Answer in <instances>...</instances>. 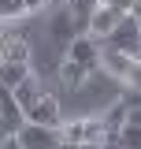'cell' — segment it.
Here are the masks:
<instances>
[{"mask_svg": "<svg viewBox=\"0 0 141 149\" xmlns=\"http://www.w3.org/2000/svg\"><path fill=\"white\" fill-rule=\"evenodd\" d=\"M67 146H86V142H104L108 146V123L104 119H70L59 127Z\"/></svg>", "mask_w": 141, "mask_h": 149, "instance_id": "cell-1", "label": "cell"}, {"mask_svg": "<svg viewBox=\"0 0 141 149\" xmlns=\"http://www.w3.org/2000/svg\"><path fill=\"white\" fill-rule=\"evenodd\" d=\"M67 60L93 71V67H100V60H104V41H97L93 34H74L70 45H67Z\"/></svg>", "mask_w": 141, "mask_h": 149, "instance_id": "cell-2", "label": "cell"}, {"mask_svg": "<svg viewBox=\"0 0 141 149\" xmlns=\"http://www.w3.org/2000/svg\"><path fill=\"white\" fill-rule=\"evenodd\" d=\"M104 45H108V49H115V52H126V56H134V60H141V22H138L134 15H126Z\"/></svg>", "mask_w": 141, "mask_h": 149, "instance_id": "cell-3", "label": "cell"}, {"mask_svg": "<svg viewBox=\"0 0 141 149\" xmlns=\"http://www.w3.org/2000/svg\"><path fill=\"white\" fill-rule=\"evenodd\" d=\"M26 123H30L26 108L15 101L11 90H4V97H0V134H4V138H19Z\"/></svg>", "mask_w": 141, "mask_h": 149, "instance_id": "cell-4", "label": "cell"}, {"mask_svg": "<svg viewBox=\"0 0 141 149\" xmlns=\"http://www.w3.org/2000/svg\"><path fill=\"white\" fill-rule=\"evenodd\" d=\"M22 149H59L63 146V134L59 127H37V123H26L22 134H19Z\"/></svg>", "mask_w": 141, "mask_h": 149, "instance_id": "cell-5", "label": "cell"}, {"mask_svg": "<svg viewBox=\"0 0 141 149\" xmlns=\"http://www.w3.org/2000/svg\"><path fill=\"white\" fill-rule=\"evenodd\" d=\"M0 63H30V45H26V37L19 34H4V45H0Z\"/></svg>", "mask_w": 141, "mask_h": 149, "instance_id": "cell-6", "label": "cell"}, {"mask_svg": "<svg viewBox=\"0 0 141 149\" xmlns=\"http://www.w3.org/2000/svg\"><path fill=\"white\" fill-rule=\"evenodd\" d=\"M134 63H138L134 56H126V52H115V49H108V45H104V60H100V67H104L108 74H115L119 82H126V78H130Z\"/></svg>", "mask_w": 141, "mask_h": 149, "instance_id": "cell-7", "label": "cell"}, {"mask_svg": "<svg viewBox=\"0 0 141 149\" xmlns=\"http://www.w3.org/2000/svg\"><path fill=\"white\" fill-rule=\"evenodd\" d=\"M30 123H37V127H63V123H59V104H56L52 93H45V97L37 101V108L30 112Z\"/></svg>", "mask_w": 141, "mask_h": 149, "instance_id": "cell-8", "label": "cell"}, {"mask_svg": "<svg viewBox=\"0 0 141 149\" xmlns=\"http://www.w3.org/2000/svg\"><path fill=\"white\" fill-rule=\"evenodd\" d=\"M11 93H15V101H19V104L26 108V116H30V112L37 108V101L45 97V90H41V82H37V74H30V78H26V82H22L19 90H11Z\"/></svg>", "mask_w": 141, "mask_h": 149, "instance_id": "cell-9", "label": "cell"}, {"mask_svg": "<svg viewBox=\"0 0 141 149\" xmlns=\"http://www.w3.org/2000/svg\"><path fill=\"white\" fill-rule=\"evenodd\" d=\"M30 74H34L30 63H0V86H4V90H19Z\"/></svg>", "mask_w": 141, "mask_h": 149, "instance_id": "cell-10", "label": "cell"}, {"mask_svg": "<svg viewBox=\"0 0 141 149\" xmlns=\"http://www.w3.org/2000/svg\"><path fill=\"white\" fill-rule=\"evenodd\" d=\"M108 149H141V127H130V123H126V127L108 142Z\"/></svg>", "mask_w": 141, "mask_h": 149, "instance_id": "cell-11", "label": "cell"}, {"mask_svg": "<svg viewBox=\"0 0 141 149\" xmlns=\"http://www.w3.org/2000/svg\"><path fill=\"white\" fill-rule=\"evenodd\" d=\"M89 67H82V63H70V60H63V67H59V78L67 82V86H82L86 82Z\"/></svg>", "mask_w": 141, "mask_h": 149, "instance_id": "cell-12", "label": "cell"}, {"mask_svg": "<svg viewBox=\"0 0 141 149\" xmlns=\"http://www.w3.org/2000/svg\"><path fill=\"white\" fill-rule=\"evenodd\" d=\"M0 15H4V22L26 15V0H4V4H0Z\"/></svg>", "mask_w": 141, "mask_h": 149, "instance_id": "cell-13", "label": "cell"}, {"mask_svg": "<svg viewBox=\"0 0 141 149\" xmlns=\"http://www.w3.org/2000/svg\"><path fill=\"white\" fill-rule=\"evenodd\" d=\"M126 86H130L134 93H141V60L134 63V71H130V78H126Z\"/></svg>", "mask_w": 141, "mask_h": 149, "instance_id": "cell-14", "label": "cell"}, {"mask_svg": "<svg viewBox=\"0 0 141 149\" xmlns=\"http://www.w3.org/2000/svg\"><path fill=\"white\" fill-rule=\"evenodd\" d=\"M126 123H130V127H141V108L138 104H130V119H126Z\"/></svg>", "mask_w": 141, "mask_h": 149, "instance_id": "cell-15", "label": "cell"}, {"mask_svg": "<svg viewBox=\"0 0 141 149\" xmlns=\"http://www.w3.org/2000/svg\"><path fill=\"white\" fill-rule=\"evenodd\" d=\"M0 149H22V142H19V138H4V142H0Z\"/></svg>", "mask_w": 141, "mask_h": 149, "instance_id": "cell-16", "label": "cell"}, {"mask_svg": "<svg viewBox=\"0 0 141 149\" xmlns=\"http://www.w3.org/2000/svg\"><path fill=\"white\" fill-rule=\"evenodd\" d=\"M45 4H48V0H26V11H41Z\"/></svg>", "mask_w": 141, "mask_h": 149, "instance_id": "cell-17", "label": "cell"}, {"mask_svg": "<svg viewBox=\"0 0 141 149\" xmlns=\"http://www.w3.org/2000/svg\"><path fill=\"white\" fill-rule=\"evenodd\" d=\"M78 149H108L104 142H86V146H78Z\"/></svg>", "mask_w": 141, "mask_h": 149, "instance_id": "cell-18", "label": "cell"}, {"mask_svg": "<svg viewBox=\"0 0 141 149\" xmlns=\"http://www.w3.org/2000/svg\"><path fill=\"white\" fill-rule=\"evenodd\" d=\"M130 15H134V19H138V22H141V0H138V4H134V11H130Z\"/></svg>", "mask_w": 141, "mask_h": 149, "instance_id": "cell-19", "label": "cell"}, {"mask_svg": "<svg viewBox=\"0 0 141 149\" xmlns=\"http://www.w3.org/2000/svg\"><path fill=\"white\" fill-rule=\"evenodd\" d=\"M126 104H138V108H141V93H134V101H126Z\"/></svg>", "mask_w": 141, "mask_h": 149, "instance_id": "cell-20", "label": "cell"}, {"mask_svg": "<svg viewBox=\"0 0 141 149\" xmlns=\"http://www.w3.org/2000/svg\"><path fill=\"white\" fill-rule=\"evenodd\" d=\"M59 149H78V146H67V142H63V146H59Z\"/></svg>", "mask_w": 141, "mask_h": 149, "instance_id": "cell-21", "label": "cell"}]
</instances>
